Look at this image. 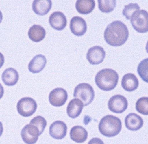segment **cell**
I'll return each instance as SVG.
<instances>
[{"label": "cell", "instance_id": "obj_13", "mask_svg": "<svg viewBox=\"0 0 148 144\" xmlns=\"http://www.w3.org/2000/svg\"><path fill=\"white\" fill-rule=\"evenodd\" d=\"M49 23L51 27L56 30H62L67 25L65 15L60 11L53 12L49 17Z\"/></svg>", "mask_w": 148, "mask_h": 144}, {"label": "cell", "instance_id": "obj_27", "mask_svg": "<svg viewBox=\"0 0 148 144\" xmlns=\"http://www.w3.org/2000/svg\"><path fill=\"white\" fill-rule=\"evenodd\" d=\"M140 10L139 5L136 3H130L129 5H125V8L123 9L122 14L125 16L127 19H130L135 12Z\"/></svg>", "mask_w": 148, "mask_h": 144}, {"label": "cell", "instance_id": "obj_5", "mask_svg": "<svg viewBox=\"0 0 148 144\" xmlns=\"http://www.w3.org/2000/svg\"><path fill=\"white\" fill-rule=\"evenodd\" d=\"M130 22L137 32L140 33L148 32V12L145 10L135 12L130 18Z\"/></svg>", "mask_w": 148, "mask_h": 144}, {"label": "cell", "instance_id": "obj_12", "mask_svg": "<svg viewBox=\"0 0 148 144\" xmlns=\"http://www.w3.org/2000/svg\"><path fill=\"white\" fill-rule=\"evenodd\" d=\"M70 28L73 34L76 36H82L87 31L88 26L84 18L80 16H74L70 22Z\"/></svg>", "mask_w": 148, "mask_h": 144}, {"label": "cell", "instance_id": "obj_25", "mask_svg": "<svg viewBox=\"0 0 148 144\" xmlns=\"http://www.w3.org/2000/svg\"><path fill=\"white\" fill-rule=\"evenodd\" d=\"M136 109L140 114L148 115V97H141L136 101Z\"/></svg>", "mask_w": 148, "mask_h": 144}, {"label": "cell", "instance_id": "obj_1", "mask_svg": "<svg viewBox=\"0 0 148 144\" xmlns=\"http://www.w3.org/2000/svg\"><path fill=\"white\" fill-rule=\"evenodd\" d=\"M104 40L113 47H119L127 41L129 31L125 23L114 21L108 25L104 30Z\"/></svg>", "mask_w": 148, "mask_h": 144}, {"label": "cell", "instance_id": "obj_9", "mask_svg": "<svg viewBox=\"0 0 148 144\" xmlns=\"http://www.w3.org/2000/svg\"><path fill=\"white\" fill-rule=\"evenodd\" d=\"M67 92L63 88H56L49 94V102L53 106L59 107L64 105L67 100Z\"/></svg>", "mask_w": 148, "mask_h": 144}, {"label": "cell", "instance_id": "obj_26", "mask_svg": "<svg viewBox=\"0 0 148 144\" xmlns=\"http://www.w3.org/2000/svg\"><path fill=\"white\" fill-rule=\"evenodd\" d=\"M30 124L36 126L37 129H39V134L41 135L44 132L46 126H47V121L45 119V117H43L42 116H36L30 121Z\"/></svg>", "mask_w": 148, "mask_h": 144}, {"label": "cell", "instance_id": "obj_16", "mask_svg": "<svg viewBox=\"0 0 148 144\" xmlns=\"http://www.w3.org/2000/svg\"><path fill=\"white\" fill-rule=\"evenodd\" d=\"M46 63H47V60L45 55H41V54L36 55L29 63V71L32 73H39L45 68Z\"/></svg>", "mask_w": 148, "mask_h": 144}, {"label": "cell", "instance_id": "obj_10", "mask_svg": "<svg viewBox=\"0 0 148 144\" xmlns=\"http://www.w3.org/2000/svg\"><path fill=\"white\" fill-rule=\"evenodd\" d=\"M105 58V51L100 46H94L88 50L87 53V59L90 64L92 65L102 63Z\"/></svg>", "mask_w": 148, "mask_h": 144}, {"label": "cell", "instance_id": "obj_8", "mask_svg": "<svg viewBox=\"0 0 148 144\" xmlns=\"http://www.w3.org/2000/svg\"><path fill=\"white\" fill-rule=\"evenodd\" d=\"M39 135V129L31 124H27L21 131L22 141L27 144H35Z\"/></svg>", "mask_w": 148, "mask_h": 144}, {"label": "cell", "instance_id": "obj_19", "mask_svg": "<svg viewBox=\"0 0 148 144\" xmlns=\"http://www.w3.org/2000/svg\"><path fill=\"white\" fill-rule=\"evenodd\" d=\"M70 137L71 140L78 143H82L88 139V133L84 127L81 126H75L71 129Z\"/></svg>", "mask_w": 148, "mask_h": 144}, {"label": "cell", "instance_id": "obj_4", "mask_svg": "<svg viewBox=\"0 0 148 144\" xmlns=\"http://www.w3.org/2000/svg\"><path fill=\"white\" fill-rule=\"evenodd\" d=\"M73 96L79 99L84 106H88L92 103L95 97L94 89L91 85L87 83H82L74 89Z\"/></svg>", "mask_w": 148, "mask_h": 144}, {"label": "cell", "instance_id": "obj_31", "mask_svg": "<svg viewBox=\"0 0 148 144\" xmlns=\"http://www.w3.org/2000/svg\"><path fill=\"white\" fill-rule=\"evenodd\" d=\"M2 133H3V126H2V122H0V137L2 136Z\"/></svg>", "mask_w": 148, "mask_h": 144}, {"label": "cell", "instance_id": "obj_18", "mask_svg": "<svg viewBox=\"0 0 148 144\" xmlns=\"http://www.w3.org/2000/svg\"><path fill=\"white\" fill-rule=\"evenodd\" d=\"M84 104L79 99H72L67 105V114L71 118H76L82 112Z\"/></svg>", "mask_w": 148, "mask_h": 144}, {"label": "cell", "instance_id": "obj_24", "mask_svg": "<svg viewBox=\"0 0 148 144\" xmlns=\"http://www.w3.org/2000/svg\"><path fill=\"white\" fill-rule=\"evenodd\" d=\"M137 72L141 78L148 83V59H145L139 63Z\"/></svg>", "mask_w": 148, "mask_h": 144}, {"label": "cell", "instance_id": "obj_28", "mask_svg": "<svg viewBox=\"0 0 148 144\" xmlns=\"http://www.w3.org/2000/svg\"><path fill=\"white\" fill-rule=\"evenodd\" d=\"M88 144H104V143L101 139L97 138V137H94V138H92V139L89 141V143H88Z\"/></svg>", "mask_w": 148, "mask_h": 144}, {"label": "cell", "instance_id": "obj_17", "mask_svg": "<svg viewBox=\"0 0 148 144\" xmlns=\"http://www.w3.org/2000/svg\"><path fill=\"white\" fill-rule=\"evenodd\" d=\"M121 87L125 91L133 92L138 87V80L133 73H127L123 76Z\"/></svg>", "mask_w": 148, "mask_h": 144}, {"label": "cell", "instance_id": "obj_22", "mask_svg": "<svg viewBox=\"0 0 148 144\" xmlns=\"http://www.w3.org/2000/svg\"><path fill=\"white\" fill-rule=\"evenodd\" d=\"M95 8L93 0H78L76 2V8L80 14H89Z\"/></svg>", "mask_w": 148, "mask_h": 144}, {"label": "cell", "instance_id": "obj_6", "mask_svg": "<svg viewBox=\"0 0 148 144\" xmlns=\"http://www.w3.org/2000/svg\"><path fill=\"white\" fill-rule=\"evenodd\" d=\"M16 107L18 114L23 117H30L36 111L37 104L34 99L25 97L18 101Z\"/></svg>", "mask_w": 148, "mask_h": 144}, {"label": "cell", "instance_id": "obj_2", "mask_svg": "<svg viewBox=\"0 0 148 144\" xmlns=\"http://www.w3.org/2000/svg\"><path fill=\"white\" fill-rule=\"evenodd\" d=\"M119 75L113 69H103L96 75L95 82L97 87L103 91L113 90L117 86Z\"/></svg>", "mask_w": 148, "mask_h": 144}, {"label": "cell", "instance_id": "obj_33", "mask_svg": "<svg viewBox=\"0 0 148 144\" xmlns=\"http://www.w3.org/2000/svg\"><path fill=\"white\" fill-rule=\"evenodd\" d=\"M146 51L148 53V42H147V44H146Z\"/></svg>", "mask_w": 148, "mask_h": 144}, {"label": "cell", "instance_id": "obj_20", "mask_svg": "<svg viewBox=\"0 0 148 144\" xmlns=\"http://www.w3.org/2000/svg\"><path fill=\"white\" fill-rule=\"evenodd\" d=\"M18 73L14 68H8L2 75V80L7 86H14L18 81Z\"/></svg>", "mask_w": 148, "mask_h": 144}, {"label": "cell", "instance_id": "obj_32", "mask_svg": "<svg viewBox=\"0 0 148 144\" xmlns=\"http://www.w3.org/2000/svg\"><path fill=\"white\" fill-rule=\"evenodd\" d=\"M2 18H3V16H2V12H1V10H0V23H1V22H2Z\"/></svg>", "mask_w": 148, "mask_h": 144}, {"label": "cell", "instance_id": "obj_30", "mask_svg": "<svg viewBox=\"0 0 148 144\" xmlns=\"http://www.w3.org/2000/svg\"><path fill=\"white\" fill-rule=\"evenodd\" d=\"M3 95H4V88L3 87H2V84H0V99L3 97Z\"/></svg>", "mask_w": 148, "mask_h": 144}, {"label": "cell", "instance_id": "obj_29", "mask_svg": "<svg viewBox=\"0 0 148 144\" xmlns=\"http://www.w3.org/2000/svg\"><path fill=\"white\" fill-rule=\"evenodd\" d=\"M4 63H5V58L2 53H0V68L3 66Z\"/></svg>", "mask_w": 148, "mask_h": 144}, {"label": "cell", "instance_id": "obj_3", "mask_svg": "<svg viewBox=\"0 0 148 144\" xmlns=\"http://www.w3.org/2000/svg\"><path fill=\"white\" fill-rule=\"evenodd\" d=\"M122 124L119 117L113 115H106L101 119L99 124V130L102 135L113 137L118 135L121 130Z\"/></svg>", "mask_w": 148, "mask_h": 144}, {"label": "cell", "instance_id": "obj_14", "mask_svg": "<svg viewBox=\"0 0 148 144\" xmlns=\"http://www.w3.org/2000/svg\"><path fill=\"white\" fill-rule=\"evenodd\" d=\"M125 126L130 131H138L144 124L143 119L136 113H130L125 117Z\"/></svg>", "mask_w": 148, "mask_h": 144}, {"label": "cell", "instance_id": "obj_11", "mask_svg": "<svg viewBox=\"0 0 148 144\" xmlns=\"http://www.w3.org/2000/svg\"><path fill=\"white\" fill-rule=\"evenodd\" d=\"M67 126L63 121H57L53 123L49 129V134L53 138L56 140H62L64 138L67 134Z\"/></svg>", "mask_w": 148, "mask_h": 144}, {"label": "cell", "instance_id": "obj_21", "mask_svg": "<svg viewBox=\"0 0 148 144\" xmlns=\"http://www.w3.org/2000/svg\"><path fill=\"white\" fill-rule=\"evenodd\" d=\"M46 31L43 27L38 25H34L28 30V37L34 42H39L45 39Z\"/></svg>", "mask_w": 148, "mask_h": 144}, {"label": "cell", "instance_id": "obj_7", "mask_svg": "<svg viewBox=\"0 0 148 144\" xmlns=\"http://www.w3.org/2000/svg\"><path fill=\"white\" fill-rule=\"evenodd\" d=\"M108 106L111 112L120 114L127 109L128 102L126 98L123 96L116 95L110 98Z\"/></svg>", "mask_w": 148, "mask_h": 144}, {"label": "cell", "instance_id": "obj_15", "mask_svg": "<svg viewBox=\"0 0 148 144\" xmlns=\"http://www.w3.org/2000/svg\"><path fill=\"white\" fill-rule=\"evenodd\" d=\"M51 7L52 2L51 0H35L33 2V10L37 15H46L51 10Z\"/></svg>", "mask_w": 148, "mask_h": 144}, {"label": "cell", "instance_id": "obj_23", "mask_svg": "<svg viewBox=\"0 0 148 144\" xmlns=\"http://www.w3.org/2000/svg\"><path fill=\"white\" fill-rule=\"evenodd\" d=\"M99 8L103 13H110L114 10L116 5V0H99Z\"/></svg>", "mask_w": 148, "mask_h": 144}]
</instances>
